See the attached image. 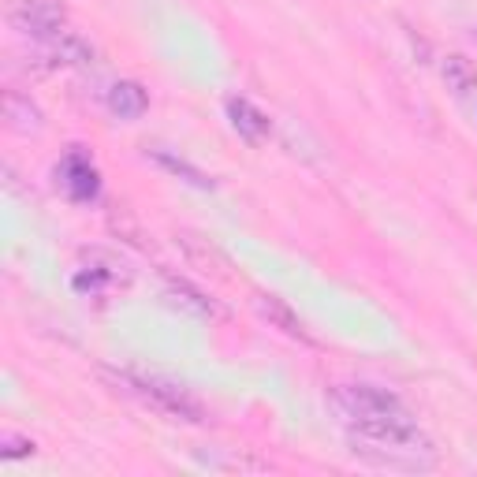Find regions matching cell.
Wrapping results in <instances>:
<instances>
[{
  "mask_svg": "<svg viewBox=\"0 0 477 477\" xmlns=\"http://www.w3.org/2000/svg\"><path fill=\"white\" fill-rule=\"evenodd\" d=\"M332 411L350 429L354 455L388 470H425L432 466L429 436L414 425L403 403L391 391L370 384H340L329 395Z\"/></svg>",
  "mask_w": 477,
  "mask_h": 477,
  "instance_id": "1",
  "label": "cell"
},
{
  "mask_svg": "<svg viewBox=\"0 0 477 477\" xmlns=\"http://www.w3.org/2000/svg\"><path fill=\"white\" fill-rule=\"evenodd\" d=\"M124 384H127L131 391H138L153 411H161V414H168V418H176V421H194V425L206 421L202 403H198L194 395H187L183 388H176V384H165V381H135V377H124Z\"/></svg>",
  "mask_w": 477,
  "mask_h": 477,
  "instance_id": "2",
  "label": "cell"
},
{
  "mask_svg": "<svg viewBox=\"0 0 477 477\" xmlns=\"http://www.w3.org/2000/svg\"><path fill=\"white\" fill-rule=\"evenodd\" d=\"M64 19H67L64 0H15L12 8V23L34 42H49V37L64 34Z\"/></svg>",
  "mask_w": 477,
  "mask_h": 477,
  "instance_id": "3",
  "label": "cell"
},
{
  "mask_svg": "<svg viewBox=\"0 0 477 477\" xmlns=\"http://www.w3.org/2000/svg\"><path fill=\"white\" fill-rule=\"evenodd\" d=\"M60 176V187L67 190L71 202H94L97 190H101V179H97V168L90 165V157L86 153H67L64 157V165L56 168Z\"/></svg>",
  "mask_w": 477,
  "mask_h": 477,
  "instance_id": "4",
  "label": "cell"
},
{
  "mask_svg": "<svg viewBox=\"0 0 477 477\" xmlns=\"http://www.w3.org/2000/svg\"><path fill=\"white\" fill-rule=\"evenodd\" d=\"M42 60H49L53 67H75V64H90L94 49L83 42L78 34H56L49 42H42Z\"/></svg>",
  "mask_w": 477,
  "mask_h": 477,
  "instance_id": "5",
  "label": "cell"
},
{
  "mask_svg": "<svg viewBox=\"0 0 477 477\" xmlns=\"http://www.w3.org/2000/svg\"><path fill=\"white\" fill-rule=\"evenodd\" d=\"M228 116H231V127L243 135L247 142H265L269 138V116L261 108H254L247 97H231L228 101Z\"/></svg>",
  "mask_w": 477,
  "mask_h": 477,
  "instance_id": "6",
  "label": "cell"
},
{
  "mask_svg": "<svg viewBox=\"0 0 477 477\" xmlns=\"http://www.w3.org/2000/svg\"><path fill=\"white\" fill-rule=\"evenodd\" d=\"M254 302H258V313L265 317V321H269V325H276V329H280L284 336H291V340H302V343L310 340V336L302 332V325H299V317L288 310V302H284V299H276V295H258Z\"/></svg>",
  "mask_w": 477,
  "mask_h": 477,
  "instance_id": "7",
  "label": "cell"
},
{
  "mask_svg": "<svg viewBox=\"0 0 477 477\" xmlns=\"http://www.w3.org/2000/svg\"><path fill=\"white\" fill-rule=\"evenodd\" d=\"M5 119H8V127L19 131V135H34V131H42V112H37L23 94L8 90L5 94Z\"/></svg>",
  "mask_w": 477,
  "mask_h": 477,
  "instance_id": "8",
  "label": "cell"
},
{
  "mask_svg": "<svg viewBox=\"0 0 477 477\" xmlns=\"http://www.w3.org/2000/svg\"><path fill=\"white\" fill-rule=\"evenodd\" d=\"M108 108L119 116V119H138L146 108H149V97L138 83H116L108 90Z\"/></svg>",
  "mask_w": 477,
  "mask_h": 477,
  "instance_id": "9",
  "label": "cell"
},
{
  "mask_svg": "<svg viewBox=\"0 0 477 477\" xmlns=\"http://www.w3.org/2000/svg\"><path fill=\"white\" fill-rule=\"evenodd\" d=\"M441 75H444V83H448L455 94H470V90L477 86V67H473L466 56H459V53L441 64Z\"/></svg>",
  "mask_w": 477,
  "mask_h": 477,
  "instance_id": "10",
  "label": "cell"
},
{
  "mask_svg": "<svg viewBox=\"0 0 477 477\" xmlns=\"http://www.w3.org/2000/svg\"><path fill=\"white\" fill-rule=\"evenodd\" d=\"M153 161L161 165V168H168L172 176L187 179L190 187H202V190H213V179H209L206 172H198V168H190L187 161H179V157H168V153H153Z\"/></svg>",
  "mask_w": 477,
  "mask_h": 477,
  "instance_id": "11",
  "label": "cell"
},
{
  "mask_svg": "<svg viewBox=\"0 0 477 477\" xmlns=\"http://www.w3.org/2000/svg\"><path fill=\"white\" fill-rule=\"evenodd\" d=\"M176 302H183L190 313H198V317H209V313H217V306L206 299V295H198V291H190L187 284H172V291H168Z\"/></svg>",
  "mask_w": 477,
  "mask_h": 477,
  "instance_id": "12",
  "label": "cell"
},
{
  "mask_svg": "<svg viewBox=\"0 0 477 477\" xmlns=\"http://www.w3.org/2000/svg\"><path fill=\"white\" fill-rule=\"evenodd\" d=\"M30 452H34V444L23 441V436H5V441H0V459H19V455H30Z\"/></svg>",
  "mask_w": 477,
  "mask_h": 477,
  "instance_id": "13",
  "label": "cell"
},
{
  "mask_svg": "<svg viewBox=\"0 0 477 477\" xmlns=\"http://www.w3.org/2000/svg\"><path fill=\"white\" fill-rule=\"evenodd\" d=\"M101 284H105L101 272H78V276H75V291H97Z\"/></svg>",
  "mask_w": 477,
  "mask_h": 477,
  "instance_id": "14",
  "label": "cell"
}]
</instances>
